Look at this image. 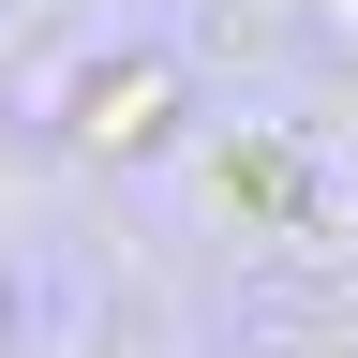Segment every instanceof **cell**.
<instances>
[{"label": "cell", "mask_w": 358, "mask_h": 358, "mask_svg": "<svg viewBox=\"0 0 358 358\" xmlns=\"http://www.w3.org/2000/svg\"><path fill=\"white\" fill-rule=\"evenodd\" d=\"M224 209H299V164L284 150H224Z\"/></svg>", "instance_id": "2"}, {"label": "cell", "mask_w": 358, "mask_h": 358, "mask_svg": "<svg viewBox=\"0 0 358 358\" xmlns=\"http://www.w3.org/2000/svg\"><path fill=\"white\" fill-rule=\"evenodd\" d=\"M164 120H179V75H134V90H90V105H75V150H150Z\"/></svg>", "instance_id": "1"}]
</instances>
